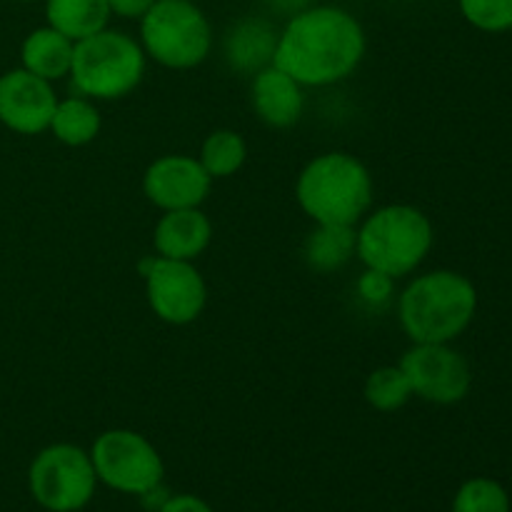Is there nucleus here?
Returning a JSON list of instances; mask_svg holds the SVG:
<instances>
[{
  "label": "nucleus",
  "mask_w": 512,
  "mask_h": 512,
  "mask_svg": "<svg viewBox=\"0 0 512 512\" xmlns=\"http://www.w3.org/2000/svg\"><path fill=\"white\" fill-rule=\"evenodd\" d=\"M368 53V38L350 10L310 5L285 20L273 65L303 88H330L348 80Z\"/></svg>",
  "instance_id": "f257e3e1"
},
{
  "label": "nucleus",
  "mask_w": 512,
  "mask_h": 512,
  "mask_svg": "<svg viewBox=\"0 0 512 512\" xmlns=\"http://www.w3.org/2000/svg\"><path fill=\"white\" fill-rule=\"evenodd\" d=\"M375 185L368 165L345 150H328L303 165L295 200L315 225H358L373 210Z\"/></svg>",
  "instance_id": "f03ea898"
},
{
  "label": "nucleus",
  "mask_w": 512,
  "mask_h": 512,
  "mask_svg": "<svg viewBox=\"0 0 512 512\" xmlns=\"http://www.w3.org/2000/svg\"><path fill=\"white\" fill-rule=\"evenodd\" d=\"M395 308L410 343H453L473 323L478 290L463 273L430 270L400 290Z\"/></svg>",
  "instance_id": "7ed1b4c3"
},
{
  "label": "nucleus",
  "mask_w": 512,
  "mask_h": 512,
  "mask_svg": "<svg viewBox=\"0 0 512 512\" xmlns=\"http://www.w3.org/2000/svg\"><path fill=\"white\" fill-rule=\"evenodd\" d=\"M435 243L428 215L408 203H390L370 210L355 225V255L363 268L400 280L413 275Z\"/></svg>",
  "instance_id": "20e7f679"
},
{
  "label": "nucleus",
  "mask_w": 512,
  "mask_h": 512,
  "mask_svg": "<svg viewBox=\"0 0 512 512\" xmlns=\"http://www.w3.org/2000/svg\"><path fill=\"white\" fill-rule=\"evenodd\" d=\"M148 55L138 38L123 30L103 28L78 40L70 65V83L90 100H120L133 93L145 78Z\"/></svg>",
  "instance_id": "39448f33"
},
{
  "label": "nucleus",
  "mask_w": 512,
  "mask_h": 512,
  "mask_svg": "<svg viewBox=\"0 0 512 512\" xmlns=\"http://www.w3.org/2000/svg\"><path fill=\"white\" fill-rule=\"evenodd\" d=\"M148 60L168 70H193L213 53V25L193 0H155L138 20Z\"/></svg>",
  "instance_id": "423d86ee"
},
{
  "label": "nucleus",
  "mask_w": 512,
  "mask_h": 512,
  "mask_svg": "<svg viewBox=\"0 0 512 512\" xmlns=\"http://www.w3.org/2000/svg\"><path fill=\"white\" fill-rule=\"evenodd\" d=\"M30 495L50 512L83 510L93 500L98 475L90 453L73 443H53L40 450L28 470Z\"/></svg>",
  "instance_id": "0eeeda50"
},
{
  "label": "nucleus",
  "mask_w": 512,
  "mask_h": 512,
  "mask_svg": "<svg viewBox=\"0 0 512 512\" xmlns=\"http://www.w3.org/2000/svg\"><path fill=\"white\" fill-rule=\"evenodd\" d=\"M100 483L125 495H143L163 483L165 465L155 445L145 435L128 428L105 430L90 448Z\"/></svg>",
  "instance_id": "6e6552de"
},
{
  "label": "nucleus",
  "mask_w": 512,
  "mask_h": 512,
  "mask_svg": "<svg viewBox=\"0 0 512 512\" xmlns=\"http://www.w3.org/2000/svg\"><path fill=\"white\" fill-rule=\"evenodd\" d=\"M145 280V298L155 318L183 328L195 323L208 305V283L190 260L145 255L138 263Z\"/></svg>",
  "instance_id": "1a4fd4ad"
},
{
  "label": "nucleus",
  "mask_w": 512,
  "mask_h": 512,
  "mask_svg": "<svg viewBox=\"0 0 512 512\" xmlns=\"http://www.w3.org/2000/svg\"><path fill=\"white\" fill-rule=\"evenodd\" d=\"M415 398L433 405H455L468 398L470 363L450 343H413L400 358Z\"/></svg>",
  "instance_id": "9d476101"
},
{
  "label": "nucleus",
  "mask_w": 512,
  "mask_h": 512,
  "mask_svg": "<svg viewBox=\"0 0 512 512\" xmlns=\"http://www.w3.org/2000/svg\"><path fill=\"white\" fill-rule=\"evenodd\" d=\"M213 178L198 158L185 153H168L155 158L143 173V193L155 208L183 210L200 208L208 200Z\"/></svg>",
  "instance_id": "9b49d317"
},
{
  "label": "nucleus",
  "mask_w": 512,
  "mask_h": 512,
  "mask_svg": "<svg viewBox=\"0 0 512 512\" xmlns=\"http://www.w3.org/2000/svg\"><path fill=\"white\" fill-rule=\"evenodd\" d=\"M58 105L50 80L38 78L25 68L0 75V123L18 135H40L48 130Z\"/></svg>",
  "instance_id": "f8f14e48"
},
{
  "label": "nucleus",
  "mask_w": 512,
  "mask_h": 512,
  "mask_svg": "<svg viewBox=\"0 0 512 512\" xmlns=\"http://www.w3.org/2000/svg\"><path fill=\"white\" fill-rule=\"evenodd\" d=\"M280 28L265 15H245L223 33V60L235 75L253 78L273 65Z\"/></svg>",
  "instance_id": "ddd939ff"
},
{
  "label": "nucleus",
  "mask_w": 512,
  "mask_h": 512,
  "mask_svg": "<svg viewBox=\"0 0 512 512\" xmlns=\"http://www.w3.org/2000/svg\"><path fill=\"white\" fill-rule=\"evenodd\" d=\"M250 105L268 128H293L303 118L305 88L278 65H268L250 78Z\"/></svg>",
  "instance_id": "4468645a"
},
{
  "label": "nucleus",
  "mask_w": 512,
  "mask_h": 512,
  "mask_svg": "<svg viewBox=\"0 0 512 512\" xmlns=\"http://www.w3.org/2000/svg\"><path fill=\"white\" fill-rule=\"evenodd\" d=\"M213 243V223L203 208L165 210L153 230L155 255L170 260H195Z\"/></svg>",
  "instance_id": "2eb2a0df"
},
{
  "label": "nucleus",
  "mask_w": 512,
  "mask_h": 512,
  "mask_svg": "<svg viewBox=\"0 0 512 512\" xmlns=\"http://www.w3.org/2000/svg\"><path fill=\"white\" fill-rule=\"evenodd\" d=\"M73 50L75 43L68 35L58 33L50 25H43V28H35L25 35L23 45H20V68L55 83V80H63L70 75Z\"/></svg>",
  "instance_id": "dca6fc26"
},
{
  "label": "nucleus",
  "mask_w": 512,
  "mask_h": 512,
  "mask_svg": "<svg viewBox=\"0 0 512 512\" xmlns=\"http://www.w3.org/2000/svg\"><path fill=\"white\" fill-rule=\"evenodd\" d=\"M103 118H100L98 103L85 95H68L60 100L53 110L48 130L55 135V140L68 148H83L90 145L100 135Z\"/></svg>",
  "instance_id": "f3484780"
},
{
  "label": "nucleus",
  "mask_w": 512,
  "mask_h": 512,
  "mask_svg": "<svg viewBox=\"0 0 512 512\" xmlns=\"http://www.w3.org/2000/svg\"><path fill=\"white\" fill-rule=\"evenodd\" d=\"M43 3L45 25L68 35L73 43L100 33L113 18L108 0H43Z\"/></svg>",
  "instance_id": "a211bd4d"
},
{
  "label": "nucleus",
  "mask_w": 512,
  "mask_h": 512,
  "mask_svg": "<svg viewBox=\"0 0 512 512\" xmlns=\"http://www.w3.org/2000/svg\"><path fill=\"white\" fill-rule=\"evenodd\" d=\"M353 258V225H315L303 243V260L315 273H335V270H343Z\"/></svg>",
  "instance_id": "6ab92c4d"
},
{
  "label": "nucleus",
  "mask_w": 512,
  "mask_h": 512,
  "mask_svg": "<svg viewBox=\"0 0 512 512\" xmlns=\"http://www.w3.org/2000/svg\"><path fill=\"white\" fill-rule=\"evenodd\" d=\"M198 160L213 180L230 178L248 160V143H245V138L238 130L218 128L203 140Z\"/></svg>",
  "instance_id": "aec40b11"
},
{
  "label": "nucleus",
  "mask_w": 512,
  "mask_h": 512,
  "mask_svg": "<svg viewBox=\"0 0 512 512\" xmlns=\"http://www.w3.org/2000/svg\"><path fill=\"white\" fill-rule=\"evenodd\" d=\"M365 403L378 413H395V410L405 408L410 398H415L413 388H410L408 375L403 373L400 365H383L375 368L365 380Z\"/></svg>",
  "instance_id": "412c9836"
},
{
  "label": "nucleus",
  "mask_w": 512,
  "mask_h": 512,
  "mask_svg": "<svg viewBox=\"0 0 512 512\" xmlns=\"http://www.w3.org/2000/svg\"><path fill=\"white\" fill-rule=\"evenodd\" d=\"M453 512H510V495L498 480L473 478L455 493Z\"/></svg>",
  "instance_id": "4be33fe9"
},
{
  "label": "nucleus",
  "mask_w": 512,
  "mask_h": 512,
  "mask_svg": "<svg viewBox=\"0 0 512 512\" xmlns=\"http://www.w3.org/2000/svg\"><path fill=\"white\" fill-rule=\"evenodd\" d=\"M463 18L483 33L512 30V0H458Z\"/></svg>",
  "instance_id": "5701e85b"
},
{
  "label": "nucleus",
  "mask_w": 512,
  "mask_h": 512,
  "mask_svg": "<svg viewBox=\"0 0 512 512\" xmlns=\"http://www.w3.org/2000/svg\"><path fill=\"white\" fill-rule=\"evenodd\" d=\"M355 295H358V300L365 308H385V305L393 303L395 298V278L378 273V270L365 268L363 273L358 275V280H355Z\"/></svg>",
  "instance_id": "b1692460"
},
{
  "label": "nucleus",
  "mask_w": 512,
  "mask_h": 512,
  "mask_svg": "<svg viewBox=\"0 0 512 512\" xmlns=\"http://www.w3.org/2000/svg\"><path fill=\"white\" fill-rule=\"evenodd\" d=\"M153 3L155 0H108L110 13L123 20H140L153 8Z\"/></svg>",
  "instance_id": "393cba45"
},
{
  "label": "nucleus",
  "mask_w": 512,
  "mask_h": 512,
  "mask_svg": "<svg viewBox=\"0 0 512 512\" xmlns=\"http://www.w3.org/2000/svg\"><path fill=\"white\" fill-rule=\"evenodd\" d=\"M160 512H213V508L195 495H170Z\"/></svg>",
  "instance_id": "a878e982"
},
{
  "label": "nucleus",
  "mask_w": 512,
  "mask_h": 512,
  "mask_svg": "<svg viewBox=\"0 0 512 512\" xmlns=\"http://www.w3.org/2000/svg\"><path fill=\"white\" fill-rule=\"evenodd\" d=\"M265 5H268V10L273 15H280V18H293L295 13H300V10L310 8V5H315L313 0H263Z\"/></svg>",
  "instance_id": "bb28decb"
},
{
  "label": "nucleus",
  "mask_w": 512,
  "mask_h": 512,
  "mask_svg": "<svg viewBox=\"0 0 512 512\" xmlns=\"http://www.w3.org/2000/svg\"><path fill=\"white\" fill-rule=\"evenodd\" d=\"M138 498L143 500L145 510H150V512H160V508H163V505L168 503L170 493H168V490H165V485L160 483V485H155V488L145 490V493H143V495H138Z\"/></svg>",
  "instance_id": "cd10ccee"
},
{
  "label": "nucleus",
  "mask_w": 512,
  "mask_h": 512,
  "mask_svg": "<svg viewBox=\"0 0 512 512\" xmlns=\"http://www.w3.org/2000/svg\"><path fill=\"white\" fill-rule=\"evenodd\" d=\"M18 3H43V0H18Z\"/></svg>",
  "instance_id": "c85d7f7f"
}]
</instances>
